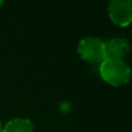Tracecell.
Masks as SVG:
<instances>
[{"mask_svg":"<svg viewBox=\"0 0 132 132\" xmlns=\"http://www.w3.org/2000/svg\"><path fill=\"white\" fill-rule=\"evenodd\" d=\"M98 73L104 82L112 87H121L129 84L132 70L124 59L105 58L98 64Z\"/></svg>","mask_w":132,"mask_h":132,"instance_id":"cell-1","label":"cell"},{"mask_svg":"<svg viewBox=\"0 0 132 132\" xmlns=\"http://www.w3.org/2000/svg\"><path fill=\"white\" fill-rule=\"evenodd\" d=\"M77 51L81 59L90 64H101L107 58L104 42L98 37L88 36L80 39Z\"/></svg>","mask_w":132,"mask_h":132,"instance_id":"cell-2","label":"cell"},{"mask_svg":"<svg viewBox=\"0 0 132 132\" xmlns=\"http://www.w3.org/2000/svg\"><path fill=\"white\" fill-rule=\"evenodd\" d=\"M108 15L114 24L125 28L132 23V1L131 0H109Z\"/></svg>","mask_w":132,"mask_h":132,"instance_id":"cell-3","label":"cell"},{"mask_svg":"<svg viewBox=\"0 0 132 132\" xmlns=\"http://www.w3.org/2000/svg\"><path fill=\"white\" fill-rule=\"evenodd\" d=\"M107 58L124 59L130 52V42L124 37H112L104 42Z\"/></svg>","mask_w":132,"mask_h":132,"instance_id":"cell-4","label":"cell"},{"mask_svg":"<svg viewBox=\"0 0 132 132\" xmlns=\"http://www.w3.org/2000/svg\"><path fill=\"white\" fill-rule=\"evenodd\" d=\"M1 132H34V124L28 118L15 117L2 126Z\"/></svg>","mask_w":132,"mask_h":132,"instance_id":"cell-5","label":"cell"},{"mask_svg":"<svg viewBox=\"0 0 132 132\" xmlns=\"http://www.w3.org/2000/svg\"><path fill=\"white\" fill-rule=\"evenodd\" d=\"M2 131V124H1V122H0V132Z\"/></svg>","mask_w":132,"mask_h":132,"instance_id":"cell-6","label":"cell"},{"mask_svg":"<svg viewBox=\"0 0 132 132\" xmlns=\"http://www.w3.org/2000/svg\"><path fill=\"white\" fill-rule=\"evenodd\" d=\"M2 2H4V0H0V6L2 5Z\"/></svg>","mask_w":132,"mask_h":132,"instance_id":"cell-7","label":"cell"},{"mask_svg":"<svg viewBox=\"0 0 132 132\" xmlns=\"http://www.w3.org/2000/svg\"><path fill=\"white\" fill-rule=\"evenodd\" d=\"M131 1H132V0H131Z\"/></svg>","mask_w":132,"mask_h":132,"instance_id":"cell-8","label":"cell"}]
</instances>
